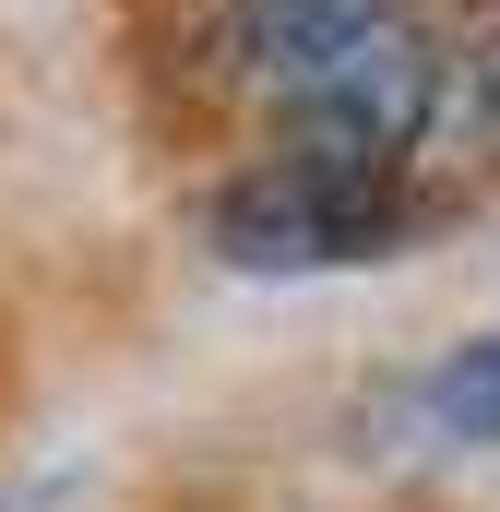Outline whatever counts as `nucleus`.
<instances>
[{
    "mask_svg": "<svg viewBox=\"0 0 500 512\" xmlns=\"http://www.w3.org/2000/svg\"><path fill=\"white\" fill-rule=\"evenodd\" d=\"M441 215L453 203L429 191V167L262 131L239 167L203 191V251L227 274H370V262H405Z\"/></svg>",
    "mask_w": 500,
    "mask_h": 512,
    "instance_id": "f257e3e1",
    "label": "nucleus"
},
{
    "mask_svg": "<svg viewBox=\"0 0 500 512\" xmlns=\"http://www.w3.org/2000/svg\"><path fill=\"white\" fill-rule=\"evenodd\" d=\"M405 12H429V0H203V84L239 96L250 120H274Z\"/></svg>",
    "mask_w": 500,
    "mask_h": 512,
    "instance_id": "f03ea898",
    "label": "nucleus"
},
{
    "mask_svg": "<svg viewBox=\"0 0 500 512\" xmlns=\"http://www.w3.org/2000/svg\"><path fill=\"white\" fill-rule=\"evenodd\" d=\"M0 512H36V501H24V489H0Z\"/></svg>",
    "mask_w": 500,
    "mask_h": 512,
    "instance_id": "20e7f679",
    "label": "nucleus"
},
{
    "mask_svg": "<svg viewBox=\"0 0 500 512\" xmlns=\"http://www.w3.org/2000/svg\"><path fill=\"white\" fill-rule=\"evenodd\" d=\"M429 417H441L453 441H500V334L453 346V358L429 370Z\"/></svg>",
    "mask_w": 500,
    "mask_h": 512,
    "instance_id": "7ed1b4c3",
    "label": "nucleus"
}]
</instances>
